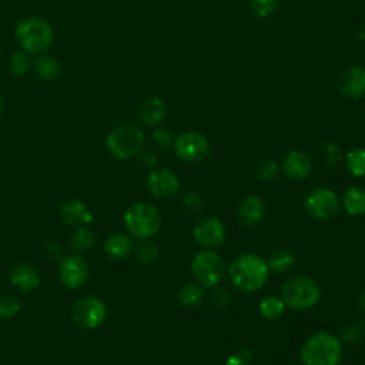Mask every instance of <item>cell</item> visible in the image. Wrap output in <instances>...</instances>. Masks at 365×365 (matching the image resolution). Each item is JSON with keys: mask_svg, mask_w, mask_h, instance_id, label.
<instances>
[{"mask_svg": "<svg viewBox=\"0 0 365 365\" xmlns=\"http://www.w3.org/2000/svg\"><path fill=\"white\" fill-rule=\"evenodd\" d=\"M268 272L267 261L252 252L238 255L228 267V275L232 285L244 292L259 289L265 284Z\"/></svg>", "mask_w": 365, "mask_h": 365, "instance_id": "1", "label": "cell"}, {"mask_svg": "<svg viewBox=\"0 0 365 365\" xmlns=\"http://www.w3.org/2000/svg\"><path fill=\"white\" fill-rule=\"evenodd\" d=\"M342 359L341 341L329 332H317L301 348L304 365H338Z\"/></svg>", "mask_w": 365, "mask_h": 365, "instance_id": "2", "label": "cell"}, {"mask_svg": "<svg viewBox=\"0 0 365 365\" xmlns=\"http://www.w3.org/2000/svg\"><path fill=\"white\" fill-rule=\"evenodd\" d=\"M281 299L292 309H308L321 299L318 284L305 275L292 277L281 288Z\"/></svg>", "mask_w": 365, "mask_h": 365, "instance_id": "3", "label": "cell"}, {"mask_svg": "<svg viewBox=\"0 0 365 365\" xmlns=\"http://www.w3.org/2000/svg\"><path fill=\"white\" fill-rule=\"evenodd\" d=\"M124 224L131 235L145 240L160 230L161 215L153 204L135 202L127 208L124 214Z\"/></svg>", "mask_w": 365, "mask_h": 365, "instance_id": "4", "label": "cell"}, {"mask_svg": "<svg viewBox=\"0 0 365 365\" xmlns=\"http://www.w3.org/2000/svg\"><path fill=\"white\" fill-rule=\"evenodd\" d=\"M16 37L27 53H41L51 44L53 30L46 20L29 17L17 24Z\"/></svg>", "mask_w": 365, "mask_h": 365, "instance_id": "5", "label": "cell"}, {"mask_svg": "<svg viewBox=\"0 0 365 365\" xmlns=\"http://www.w3.org/2000/svg\"><path fill=\"white\" fill-rule=\"evenodd\" d=\"M144 133L134 124H121L114 127L107 138L108 151L121 160L137 155L144 145Z\"/></svg>", "mask_w": 365, "mask_h": 365, "instance_id": "6", "label": "cell"}, {"mask_svg": "<svg viewBox=\"0 0 365 365\" xmlns=\"http://www.w3.org/2000/svg\"><path fill=\"white\" fill-rule=\"evenodd\" d=\"M191 271L194 278L202 287H214L222 279L225 272V264L217 252L205 250L194 257L191 262Z\"/></svg>", "mask_w": 365, "mask_h": 365, "instance_id": "7", "label": "cell"}, {"mask_svg": "<svg viewBox=\"0 0 365 365\" xmlns=\"http://www.w3.org/2000/svg\"><path fill=\"white\" fill-rule=\"evenodd\" d=\"M107 317L106 304L96 297H83L73 307V319L83 328L94 329L104 324Z\"/></svg>", "mask_w": 365, "mask_h": 365, "instance_id": "8", "label": "cell"}, {"mask_svg": "<svg viewBox=\"0 0 365 365\" xmlns=\"http://www.w3.org/2000/svg\"><path fill=\"white\" fill-rule=\"evenodd\" d=\"M304 207L311 217L317 220H329L338 212L339 202L332 190L319 187L307 194Z\"/></svg>", "mask_w": 365, "mask_h": 365, "instance_id": "9", "label": "cell"}, {"mask_svg": "<svg viewBox=\"0 0 365 365\" xmlns=\"http://www.w3.org/2000/svg\"><path fill=\"white\" fill-rule=\"evenodd\" d=\"M174 148L181 160L192 163L207 157L210 151V143L204 134L197 131H187L177 137Z\"/></svg>", "mask_w": 365, "mask_h": 365, "instance_id": "10", "label": "cell"}, {"mask_svg": "<svg viewBox=\"0 0 365 365\" xmlns=\"http://www.w3.org/2000/svg\"><path fill=\"white\" fill-rule=\"evenodd\" d=\"M194 238L204 248H215L222 244L225 238V228L215 217H204L197 221L194 227Z\"/></svg>", "mask_w": 365, "mask_h": 365, "instance_id": "11", "label": "cell"}, {"mask_svg": "<svg viewBox=\"0 0 365 365\" xmlns=\"http://www.w3.org/2000/svg\"><path fill=\"white\" fill-rule=\"evenodd\" d=\"M61 282L71 289L80 288L88 278V265L80 255H68L63 258L58 268Z\"/></svg>", "mask_w": 365, "mask_h": 365, "instance_id": "12", "label": "cell"}, {"mask_svg": "<svg viewBox=\"0 0 365 365\" xmlns=\"http://www.w3.org/2000/svg\"><path fill=\"white\" fill-rule=\"evenodd\" d=\"M147 187L150 192L158 198L173 197L180 188V180L177 174L167 168H158L150 173L147 178Z\"/></svg>", "mask_w": 365, "mask_h": 365, "instance_id": "13", "label": "cell"}, {"mask_svg": "<svg viewBox=\"0 0 365 365\" xmlns=\"http://www.w3.org/2000/svg\"><path fill=\"white\" fill-rule=\"evenodd\" d=\"M338 90L342 96L356 100L365 96V68L354 66L338 80Z\"/></svg>", "mask_w": 365, "mask_h": 365, "instance_id": "14", "label": "cell"}, {"mask_svg": "<svg viewBox=\"0 0 365 365\" xmlns=\"http://www.w3.org/2000/svg\"><path fill=\"white\" fill-rule=\"evenodd\" d=\"M282 170L285 175L291 180H305L312 171V163L309 157L298 150L289 151L282 163Z\"/></svg>", "mask_w": 365, "mask_h": 365, "instance_id": "15", "label": "cell"}, {"mask_svg": "<svg viewBox=\"0 0 365 365\" xmlns=\"http://www.w3.org/2000/svg\"><path fill=\"white\" fill-rule=\"evenodd\" d=\"M265 212V204L258 195L245 197L237 210V218L244 227H255L259 224Z\"/></svg>", "mask_w": 365, "mask_h": 365, "instance_id": "16", "label": "cell"}, {"mask_svg": "<svg viewBox=\"0 0 365 365\" xmlns=\"http://www.w3.org/2000/svg\"><path fill=\"white\" fill-rule=\"evenodd\" d=\"M60 214L68 225L87 224L93 220V214L88 207L83 201L76 198L66 200L60 207Z\"/></svg>", "mask_w": 365, "mask_h": 365, "instance_id": "17", "label": "cell"}, {"mask_svg": "<svg viewBox=\"0 0 365 365\" xmlns=\"http://www.w3.org/2000/svg\"><path fill=\"white\" fill-rule=\"evenodd\" d=\"M11 284L20 291H33L40 284V274L30 264H19L10 274Z\"/></svg>", "mask_w": 365, "mask_h": 365, "instance_id": "18", "label": "cell"}, {"mask_svg": "<svg viewBox=\"0 0 365 365\" xmlns=\"http://www.w3.org/2000/svg\"><path fill=\"white\" fill-rule=\"evenodd\" d=\"M164 117L165 106L158 97H148L138 107V118L145 125H157Z\"/></svg>", "mask_w": 365, "mask_h": 365, "instance_id": "19", "label": "cell"}, {"mask_svg": "<svg viewBox=\"0 0 365 365\" xmlns=\"http://www.w3.org/2000/svg\"><path fill=\"white\" fill-rule=\"evenodd\" d=\"M133 248L131 240L124 234H113L104 244V251L111 259H124L130 255Z\"/></svg>", "mask_w": 365, "mask_h": 365, "instance_id": "20", "label": "cell"}, {"mask_svg": "<svg viewBox=\"0 0 365 365\" xmlns=\"http://www.w3.org/2000/svg\"><path fill=\"white\" fill-rule=\"evenodd\" d=\"M294 264H295V257L287 248L274 250L267 259L268 271H272L275 274H284L289 271L294 267Z\"/></svg>", "mask_w": 365, "mask_h": 365, "instance_id": "21", "label": "cell"}, {"mask_svg": "<svg viewBox=\"0 0 365 365\" xmlns=\"http://www.w3.org/2000/svg\"><path fill=\"white\" fill-rule=\"evenodd\" d=\"M342 204L349 215L365 214V190L359 187H352L344 192Z\"/></svg>", "mask_w": 365, "mask_h": 365, "instance_id": "22", "label": "cell"}, {"mask_svg": "<svg viewBox=\"0 0 365 365\" xmlns=\"http://www.w3.org/2000/svg\"><path fill=\"white\" fill-rule=\"evenodd\" d=\"M34 67H36V71H37L38 77H41L43 80H47V81L56 80L61 73L60 63L53 56H48V54L40 56L36 60Z\"/></svg>", "mask_w": 365, "mask_h": 365, "instance_id": "23", "label": "cell"}, {"mask_svg": "<svg viewBox=\"0 0 365 365\" xmlns=\"http://www.w3.org/2000/svg\"><path fill=\"white\" fill-rule=\"evenodd\" d=\"M284 311H285L284 301L274 295L265 297L259 304V312L268 321H275V319L281 318Z\"/></svg>", "mask_w": 365, "mask_h": 365, "instance_id": "24", "label": "cell"}, {"mask_svg": "<svg viewBox=\"0 0 365 365\" xmlns=\"http://www.w3.org/2000/svg\"><path fill=\"white\" fill-rule=\"evenodd\" d=\"M202 298H204V288H202V285L188 282V284H184L180 288L178 299L185 307H195V305L201 304Z\"/></svg>", "mask_w": 365, "mask_h": 365, "instance_id": "25", "label": "cell"}, {"mask_svg": "<svg viewBox=\"0 0 365 365\" xmlns=\"http://www.w3.org/2000/svg\"><path fill=\"white\" fill-rule=\"evenodd\" d=\"M346 168L354 177H365V148H352L348 151Z\"/></svg>", "mask_w": 365, "mask_h": 365, "instance_id": "26", "label": "cell"}, {"mask_svg": "<svg viewBox=\"0 0 365 365\" xmlns=\"http://www.w3.org/2000/svg\"><path fill=\"white\" fill-rule=\"evenodd\" d=\"M94 242H96V237L93 231H90L86 227H80L71 238V247L77 251H88L94 247Z\"/></svg>", "mask_w": 365, "mask_h": 365, "instance_id": "27", "label": "cell"}, {"mask_svg": "<svg viewBox=\"0 0 365 365\" xmlns=\"http://www.w3.org/2000/svg\"><path fill=\"white\" fill-rule=\"evenodd\" d=\"M279 6V0H250V9L257 17L271 16Z\"/></svg>", "mask_w": 365, "mask_h": 365, "instance_id": "28", "label": "cell"}, {"mask_svg": "<svg viewBox=\"0 0 365 365\" xmlns=\"http://www.w3.org/2000/svg\"><path fill=\"white\" fill-rule=\"evenodd\" d=\"M20 311V302L17 298L7 295L0 298V318L7 319L17 315Z\"/></svg>", "mask_w": 365, "mask_h": 365, "instance_id": "29", "label": "cell"}, {"mask_svg": "<svg viewBox=\"0 0 365 365\" xmlns=\"http://www.w3.org/2000/svg\"><path fill=\"white\" fill-rule=\"evenodd\" d=\"M10 68L16 76H23L29 71L30 68V58L27 56V53H16L13 54L11 60H10Z\"/></svg>", "mask_w": 365, "mask_h": 365, "instance_id": "30", "label": "cell"}, {"mask_svg": "<svg viewBox=\"0 0 365 365\" xmlns=\"http://www.w3.org/2000/svg\"><path fill=\"white\" fill-rule=\"evenodd\" d=\"M278 174V164L274 160H264L257 170V177L261 181H272Z\"/></svg>", "mask_w": 365, "mask_h": 365, "instance_id": "31", "label": "cell"}, {"mask_svg": "<svg viewBox=\"0 0 365 365\" xmlns=\"http://www.w3.org/2000/svg\"><path fill=\"white\" fill-rule=\"evenodd\" d=\"M135 257L140 262L143 264H151L157 259L158 257V250L155 248L154 244H150V242H145V244H141L138 248H137V252H135Z\"/></svg>", "mask_w": 365, "mask_h": 365, "instance_id": "32", "label": "cell"}, {"mask_svg": "<svg viewBox=\"0 0 365 365\" xmlns=\"http://www.w3.org/2000/svg\"><path fill=\"white\" fill-rule=\"evenodd\" d=\"M174 140V134L168 128H157L153 133V141L158 147H168Z\"/></svg>", "mask_w": 365, "mask_h": 365, "instance_id": "33", "label": "cell"}, {"mask_svg": "<svg viewBox=\"0 0 365 365\" xmlns=\"http://www.w3.org/2000/svg\"><path fill=\"white\" fill-rule=\"evenodd\" d=\"M250 358H251L250 349L244 348V349L235 352L234 355H231V356L228 358V361H227V365H247L248 361H250Z\"/></svg>", "mask_w": 365, "mask_h": 365, "instance_id": "34", "label": "cell"}, {"mask_svg": "<svg viewBox=\"0 0 365 365\" xmlns=\"http://www.w3.org/2000/svg\"><path fill=\"white\" fill-rule=\"evenodd\" d=\"M46 251L48 252L50 257L53 258H58L61 255V248H60V244L58 242H50L47 247H46Z\"/></svg>", "mask_w": 365, "mask_h": 365, "instance_id": "35", "label": "cell"}, {"mask_svg": "<svg viewBox=\"0 0 365 365\" xmlns=\"http://www.w3.org/2000/svg\"><path fill=\"white\" fill-rule=\"evenodd\" d=\"M359 307H361V309L365 312V291L362 292V295H361V298H359Z\"/></svg>", "mask_w": 365, "mask_h": 365, "instance_id": "36", "label": "cell"}, {"mask_svg": "<svg viewBox=\"0 0 365 365\" xmlns=\"http://www.w3.org/2000/svg\"><path fill=\"white\" fill-rule=\"evenodd\" d=\"M1 113H3V100L0 97V115H1Z\"/></svg>", "mask_w": 365, "mask_h": 365, "instance_id": "37", "label": "cell"}]
</instances>
